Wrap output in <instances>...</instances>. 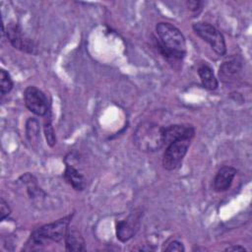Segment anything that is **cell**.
I'll use <instances>...</instances> for the list:
<instances>
[{
	"label": "cell",
	"instance_id": "obj_1",
	"mask_svg": "<svg viewBox=\"0 0 252 252\" xmlns=\"http://www.w3.org/2000/svg\"><path fill=\"white\" fill-rule=\"evenodd\" d=\"M156 47L167 60H182L186 55V40L178 28L160 22L156 26Z\"/></svg>",
	"mask_w": 252,
	"mask_h": 252
},
{
	"label": "cell",
	"instance_id": "obj_2",
	"mask_svg": "<svg viewBox=\"0 0 252 252\" xmlns=\"http://www.w3.org/2000/svg\"><path fill=\"white\" fill-rule=\"evenodd\" d=\"M133 143L143 153H155L164 147V127L152 121L140 122L134 133Z\"/></svg>",
	"mask_w": 252,
	"mask_h": 252
},
{
	"label": "cell",
	"instance_id": "obj_3",
	"mask_svg": "<svg viewBox=\"0 0 252 252\" xmlns=\"http://www.w3.org/2000/svg\"><path fill=\"white\" fill-rule=\"evenodd\" d=\"M71 219L72 216L69 215L56 221L46 223L35 228L31 235L32 242L37 245L45 244L47 241L60 242L65 238Z\"/></svg>",
	"mask_w": 252,
	"mask_h": 252
},
{
	"label": "cell",
	"instance_id": "obj_4",
	"mask_svg": "<svg viewBox=\"0 0 252 252\" xmlns=\"http://www.w3.org/2000/svg\"><path fill=\"white\" fill-rule=\"evenodd\" d=\"M195 136V131L178 138L165 146V151L162 156V166L168 171L177 169L187 154L191 142Z\"/></svg>",
	"mask_w": 252,
	"mask_h": 252
},
{
	"label": "cell",
	"instance_id": "obj_5",
	"mask_svg": "<svg viewBox=\"0 0 252 252\" xmlns=\"http://www.w3.org/2000/svg\"><path fill=\"white\" fill-rule=\"evenodd\" d=\"M194 32L206 41L220 56L226 53V44L222 33L214 26L206 22H197L192 26Z\"/></svg>",
	"mask_w": 252,
	"mask_h": 252
},
{
	"label": "cell",
	"instance_id": "obj_6",
	"mask_svg": "<svg viewBox=\"0 0 252 252\" xmlns=\"http://www.w3.org/2000/svg\"><path fill=\"white\" fill-rule=\"evenodd\" d=\"M2 34L6 35L8 41L14 48L25 53H37L36 45L32 38L24 33L21 26L18 23L8 24L6 30L4 29V25H2Z\"/></svg>",
	"mask_w": 252,
	"mask_h": 252
},
{
	"label": "cell",
	"instance_id": "obj_7",
	"mask_svg": "<svg viewBox=\"0 0 252 252\" xmlns=\"http://www.w3.org/2000/svg\"><path fill=\"white\" fill-rule=\"evenodd\" d=\"M26 107L37 116H45L49 112V102L45 94L34 86H29L24 92Z\"/></svg>",
	"mask_w": 252,
	"mask_h": 252
},
{
	"label": "cell",
	"instance_id": "obj_8",
	"mask_svg": "<svg viewBox=\"0 0 252 252\" xmlns=\"http://www.w3.org/2000/svg\"><path fill=\"white\" fill-rule=\"evenodd\" d=\"M243 67L242 58L234 55L222 62L219 69V77L223 84L230 85L236 82L239 78Z\"/></svg>",
	"mask_w": 252,
	"mask_h": 252
},
{
	"label": "cell",
	"instance_id": "obj_9",
	"mask_svg": "<svg viewBox=\"0 0 252 252\" xmlns=\"http://www.w3.org/2000/svg\"><path fill=\"white\" fill-rule=\"evenodd\" d=\"M139 226V217L130 215L128 218L116 222V237L121 242L131 239L136 233Z\"/></svg>",
	"mask_w": 252,
	"mask_h": 252
},
{
	"label": "cell",
	"instance_id": "obj_10",
	"mask_svg": "<svg viewBox=\"0 0 252 252\" xmlns=\"http://www.w3.org/2000/svg\"><path fill=\"white\" fill-rule=\"evenodd\" d=\"M237 173L232 166H222L216 173L213 180V189L216 192H224L231 186V183Z\"/></svg>",
	"mask_w": 252,
	"mask_h": 252
},
{
	"label": "cell",
	"instance_id": "obj_11",
	"mask_svg": "<svg viewBox=\"0 0 252 252\" xmlns=\"http://www.w3.org/2000/svg\"><path fill=\"white\" fill-rule=\"evenodd\" d=\"M64 161L65 170L63 173V177L65 181L76 191H83L86 187V179L84 175L77 168H75L72 163H69L67 160Z\"/></svg>",
	"mask_w": 252,
	"mask_h": 252
},
{
	"label": "cell",
	"instance_id": "obj_12",
	"mask_svg": "<svg viewBox=\"0 0 252 252\" xmlns=\"http://www.w3.org/2000/svg\"><path fill=\"white\" fill-rule=\"evenodd\" d=\"M64 240H65V248L67 251L78 252V251H85L86 249L85 239L82 233L78 229H76V227L69 226Z\"/></svg>",
	"mask_w": 252,
	"mask_h": 252
},
{
	"label": "cell",
	"instance_id": "obj_13",
	"mask_svg": "<svg viewBox=\"0 0 252 252\" xmlns=\"http://www.w3.org/2000/svg\"><path fill=\"white\" fill-rule=\"evenodd\" d=\"M193 131H195V129L192 125L173 124L164 127V146Z\"/></svg>",
	"mask_w": 252,
	"mask_h": 252
},
{
	"label": "cell",
	"instance_id": "obj_14",
	"mask_svg": "<svg viewBox=\"0 0 252 252\" xmlns=\"http://www.w3.org/2000/svg\"><path fill=\"white\" fill-rule=\"evenodd\" d=\"M198 75L200 77L203 87L209 91H215L219 87L218 80L212 70L207 64H201L198 67Z\"/></svg>",
	"mask_w": 252,
	"mask_h": 252
},
{
	"label": "cell",
	"instance_id": "obj_15",
	"mask_svg": "<svg viewBox=\"0 0 252 252\" xmlns=\"http://www.w3.org/2000/svg\"><path fill=\"white\" fill-rule=\"evenodd\" d=\"M20 180H22L21 182L26 186L27 192L31 198L34 199L45 195V193L38 187L36 178L32 174L26 173L20 177Z\"/></svg>",
	"mask_w": 252,
	"mask_h": 252
},
{
	"label": "cell",
	"instance_id": "obj_16",
	"mask_svg": "<svg viewBox=\"0 0 252 252\" xmlns=\"http://www.w3.org/2000/svg\"><path fill=\"white\" fill-rule=\"evenodd\" d=\"M26 135L31 143H36L39 138V125L38 121L31 117L26 123Z\"/></svg>",
	"mask_w": 252,
	"mask_h": 252
},
{
	"label": "cell",
	"instance_id": "obj_17",
	"mask_svg": "<svg viewBox=\"0 0 252 252\" xmlns=\"http://www.w3.org/2000/svg\"><path fill=\"white\" fill-rule=\"evenodd\" d=\"M14 87L13 80L8 71L1 68L0 70V93L2 95L10 93Z\"/></svg>",
	"mask_w": 252,
	"mask_h": 252
},
{
	"label": "cell",
	"instance_id": "obj_18",
	"mask_svg": "<svg viewBox=\"0 0 252 252\" xmlns=\"http://www.w3.org/2000/svg\"><path fill=\"white\" fill-rule=\"evenodd\" d=\"M43 132L46 138V143L49 147H54L56 144V136H55V131L51 123V119L48 118L44 121L43 125Z\"/></svg>",
	"mask_w": 252,
	"mask_h": 252
},
{
	"label": "cell",
	"instance_id": "obj_19",
	"mask_svg": "<svg viewBox=\"0 0 252 252\" xmlns=\"http://www.w3.org/2000/svg\"><path fill=\"white\" fill-rule=\"evenodd\" d=\"M164 251H166V252H184L185 248H184V245L180 241L172 240L164 248Z\"/></svg>",
	"mask_w": 252,
	"mask_h": 252
},
{
	"label": "cell",
	"instance_id": "obj_20",
	"mask_svg": "<svg viewBox=\"0 0 252 252\" xmlns=\"http://www.w3.org/2000/svg\"><path fill=\"white\" fill-rule=\"evenodd\" d=\"M203 2L199 0H188L186 1V7L194 14H199L203 7Z\"/></svg>",
	"mask_w": 252,
	"mask_h": 252
},
{
	"label": "cell",
	"instance_id": "obj_21",
	"mask_svg": "<svg viewBox=\"0 0 252 252\" xmlns=\"http://www.w3.org/2000/svg\"><path fill=\"white\" fill-rule=\"evenodd\" d=\"M11 214V208L8 203L1 198L0 199V220H4Z\"/></svg>",
	"mask_w": 252,
	"mask_h": 252
},
{
	"label": "cell",
	"instance_id": "obj_22",
	"mask_svg": "<svg viewBox=\"0 0 252 252\" xmlns=\"http://www.w3.org/2000/svg\"><path fill=\"white\" fill-rule=\"evenodd\" d=\"M224 251H246V248L240 245H232V246L226 247Z\"/></svg>",
	"mask_w": 252,
	"mask_h": 252
}]
</instances>
